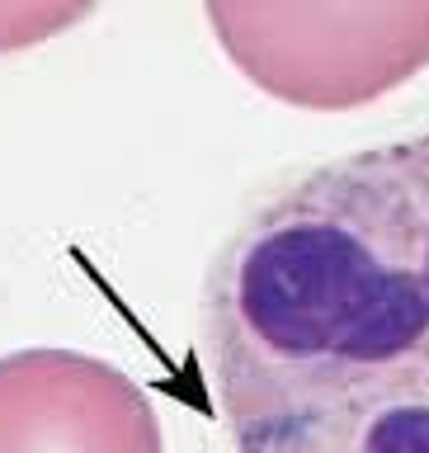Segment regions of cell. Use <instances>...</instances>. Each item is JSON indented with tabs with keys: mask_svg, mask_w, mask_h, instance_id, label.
I'll return each mask as SVG.
<instances>
[{
	"mask_svg": "<svg viewBox=\"0 0 429 453\" xmlns=\"http://www.w3.org/2000/svg\"><path fill=\"white\" fill-rule=\"evenodd\" d=\"M232 453H429V133L283 180L198 311Z\"/></svg>",
	"mask_w": 429,
	"mask_h": 453,
	"instance_id": "1",
	"label": "cell"
},
{
	"mask_svg": "<svg viewBox=\"0 0 429 453\" xmlns=\"http://www.w3.org/2000/svg\"><path fill=\"white\" fill-rule=\"evenodd\" d=\"M212 38L255 90L345 113L429 71V0H203Z\"/></svg>",
	"mask_w": 429,
	"mask_h": 453,
	"instance_id": "2",
	"label": "cell"
},
{
	"mask_svg": "<svg viewBox=\"0 0 429 453\" xmlns=\"http://www.w3.org/2000/svg\"><path fill=\"white\" fill-rule=\"evenodd\" d=\"M99 0H0V57L38 48L80 19H90Z\"/></svg>",
	"mask_w": 429,
	"mask_h": 453,
	"instance_id": "4",
	"label": "cell"
},
{
	"mask_svg": "<svg viewBox=\"0 0 429 453\" xmlns=\"http://www.w3.org/2000/svg\"><path fill=\"white\" fill-rule=\"evenodd\" d=\"M0 453H165L147 392L80 349L0 354Z\"/></svg>",
	"mask_w": 429,
	"mask_h": 453,
	"instance_id": "3",
	"label": "cell"
}]
</instances>
